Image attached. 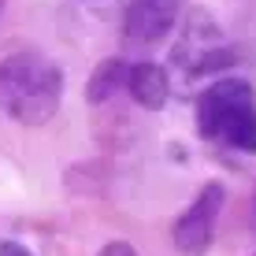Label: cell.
Instances as JSON below:
<instances>
[{"label": "cell", "instance_id": "cell-6", "mask_svg": "<svg viewBox=\"0 0 256 256\" xmlns=\"http://www.w3.org/2000/svg\"><path fill=\"white\" fill-rule=\"evenodd\" d=\"M126 82H130V64L112 56L104 64H96V70L90 74V86H86V96H90V104H104L119 90H126Z\"/></svg>", "mask_w": 256, "mask_h": 256}, {"label": "cell", "instance_id": "cell-10", "mask_svg": "<svg viewBox=\"0 0 256 256\" xmlns=\"http://www.w3.org/2000/svg\"><path fill=\"white\" fill-rule=\"evenodd\" d=\"M252 208H256V193H252Z\"/></svg>", "mask_w": 256, "mask_h": 256}, {"label": "cell", "instance_id": "cell-1", "mask_svg": "<svg viewBox=\"0 0 256 256\" xmlns=\"http://www.w3.org/2000/svg\"><path fill=\"white\" fill-rule=\"evenodd\" d=\"M64 100V70L45 52H12L0 60V116L22 126H45Z\"/></svg>", "mask_w": 256, "mask_h": 256}, {"label": "cell", "instance_id": "cell-2", "mask_svg": "<svg viewBox=\"0 0 256 256\" xmlns=\"http://www.w3.org/2000/svg\"><path fill=\"white\" fill-rule=\"evenodd\" d=\"M197 134L212 145L256 152V93L245 78H216L200 90Z\"/></svg>", "mask_w": 256, "mask_h": 256}, {"label": "cell", "instance_id": "cell-9", "mask_svg": "<svg viewBox=\"0 0 256 256\" xmlns=\"http://www.w3.org/2000/svg\"><path fill=\"white\" fill-rule=\"evenodd\" d=\"M167 4H174V8H182V0H167Z\"/></svg>", "mask_w": 256, "mask_h": 256}, {"label": "cell", "instance_id": "cell-7", "mask_svg": "<svg viewBox=\"0 0 256 256\" xmlns=\"http://www.w3.org/2000/svg\"><path fill=\"white\" fill-rule=\"evenodd\" d=\"M96 256H138V252H134V245H126V242H108V245H100Z\"/></svg>", "mask_w": 256, "mask_h": 256}, {"label": "cell", "instance_id": "cell-4", "mask_svg": "<svg viewBox=\"0 0 256 256\" xmlns=\"http://www.w3.org/2000/svg\"><path fill=\"white\" fill-rule=\"evenodd\" d=\"M223 200H226V190L219 182L200 186L193 204L171 226V245L178 249V256H204L212 249V242H216V219L223 212Z\"/></svg>", "mask_w": 256, "mask_h": 256}, {"label": "cell", "instance_id": "cell-11", "mask_svg": "<svg viewBox=\"0 0 256 256\" xmlns=\"http://www.w3.org/2000/svg\"><path fill=\"white\" fill-rule=\"evenodd\" d=\"M0 12H4V0H0Z\"/></svg>", "mask_w": 256, "mask_h": 256}, {"label": "cell", "instance_id": "cell-5", "mask_svg": "<svg viewBox=\"0 0 256 256\" xmlns=\"http://www.w3.org/2000/svg\"><path fill=\"white\" fill-rule=\"evenodd\" d=\"M130 96L141 104V108L148 112H160L167 104V96H171V74H167V67L160 64H134L130 67V82H126Z\"/></svg>", "mask_w": 256, "mask_h": 256}, {"label": "cell", "instance_id": "cell-3", "mask_svg": "<svg viewBox=\"0 0 256 256\" xmlns=\"http://www.w3.org/2000/svg\"><path fill=\"white\" fill-rule=\"evenodd\" d=\"M234 45L226 41V34L219 30V22L212 19L208 12H190L186 22L178 26V38L171 45V86L182 82V90H190L193 82L212 74H223V70L234 67Z\"/></svg>", "mask_w": 256, "mask_h": 256}, {"label": "cell", "instance_id": "cell-8", "mask_svg": "<svg viewBox=\"0 0 256 256\" xmlns=\"http://www.w3.org/2000/svg\"><path fill=\"white\" fill-rule=\"evenodd\" d=\"M0 256H34V252L19 242H0Z\"/></svg>", "mask_w": 256, "mask_h": 256}]
</instances>
